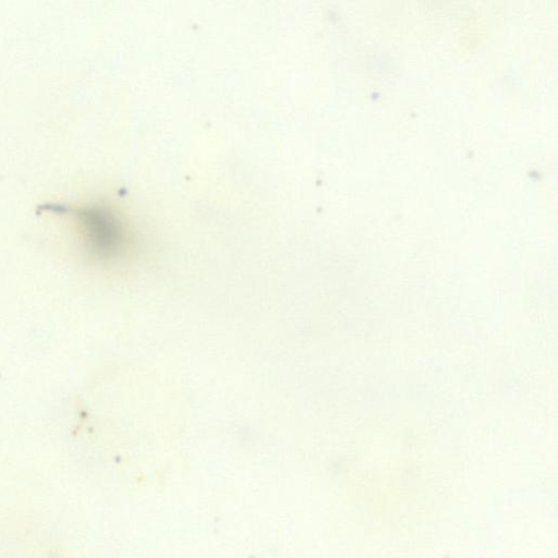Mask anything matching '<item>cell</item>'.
Wrapping results in <instances>:
<instances>
[{
  "label": "cell",
  "mask_w": 558,
  "mask_h": 558,
  "mask_svg": "<svg viewBox=\"0 0 558 558\" xmlns=\"http://www.w3.org/2000/svg\"><path fill=\"white\" fill-rule=\"evenodd\" d=\"M80 222L86 245L100 259H113L128 252L131 233L123 220L109 207L92 204L72 210Z\"/></svg>",
  "instance_id": "cell-1"
}]
</instances>
